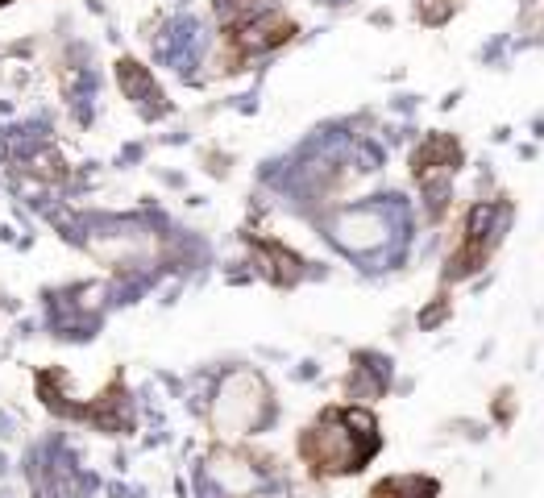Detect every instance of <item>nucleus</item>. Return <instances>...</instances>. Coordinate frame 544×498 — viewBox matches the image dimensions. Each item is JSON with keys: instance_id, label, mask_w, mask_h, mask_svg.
Here are the masks:
<instances>
[{"instance_id": "f257e3e1", "label": "nucleus", "mask_w": 544, "mask_h": 498, "mask_svg": "<svg viewBox=\"0 0 544 498\" xmlns=\"http://www.w3.org/2000/svg\"><path fill=\"white\" fill-rule=\"evenodd\" d=\"M374 445H358V436L345 428V420L329 415V420H320L308 436H304V457L320 469H329V474H345V469H358L366 461Z\"/></svg>"}, {"instance_id": "f03ea898", "label": "nucleus", "mask_w": 544, "mask_h": 498, "mask_svg": "<svg viewBox=\"0 0 544 498\" xmlns=\"http://www.w3.org/2000/svg\"><path fill=\"white\" fill-rule=\"evenodd\" d=\"M291 38V21L279 13V9H270L246 25H237L233 30V50L241 54V59H250V54H266V50H275Z\"/></svg>"}, {"instance_id": "7ed1b4c3", "label": "nucleus", "mask_w": 544, "mask_h": 498, "mask_svg": "<svg viewBox=\"0 0 544 498\" xmlns=\"http://www.w3.org/2000/svg\"><path fill=\"white\" fill-rule=\"evenodd\" d=\"M333 233H337V241L345 245V249H378L387 241V220L378 216V212H370V208H358V212H341L337 216V225H333Z\"/></svg>"}, {"instance_id": "20e7f679", "label": "nucleus", "mask_w": 544, "mask_h": 498, "mask_svg": "<svg viewBox=\"0 0 544 498\" xmlns=\"http://www.w3.org/2000/svg\"><path fill=\"white\" fill-rule=\"evenodd\" d=\"M117 83H121V92L142 108L146 117H162L167 113V104H162V92H158V83H154V75L146 71V67H138L133 59H121V67H117Z\"/></svg>"}, {"instance_id": "39448f33", "label": "nucleus", "mask_w": 544, "mask_h": 498, "mask_svg": "<svg viewBox=\"0 0 544 498\" xmlns=\"http://www.w3.org/2000/svg\"><path fill=\"white\" fill-rule=\"evenodd\" d=\"M17 436V420L9 411H0V440H13Z\"/></svg>"}, {"instance_id": "423d86ee", "label": "nucleus", "mask_w": 544, "mask_h": 498, "mask_svg": "<svg viewBox=\"0 0 544 498\" xmlns=\"http://www.w3.org/2000/svg\"><path fill=\"white\" fill-rule=\"evenodd\" d=\"M5 469H9V457H5V453H0V474H5Z\"/></svg>"}, {"instance_id": "0eeeda50", "label": "nucleus", "mask_w": 544, "mask_h": 498, "mask_svg": "<svg viewBox=\"0 0 544 498\" xmlns=\"http://www.w3.org/2000/svg\"><path fill=\"white\" fill-rule=\"evenodd\" d=\"M0 498H13V494H0Z\"/></svg>"}, {"instance_id": "6e6552de", "label": "nucleus", "mask_w": 544, "mask_h": 498, "mask_svg": "<svg viewBox=\"0 0 544 498\" xmlns=\"http://www.w3.org/2000/svg\"><path fill=\"white\" fill-rule=\"evenodd\" d=\"M0 5H9V0H0Z\"/></svg>"}]
</instances>
